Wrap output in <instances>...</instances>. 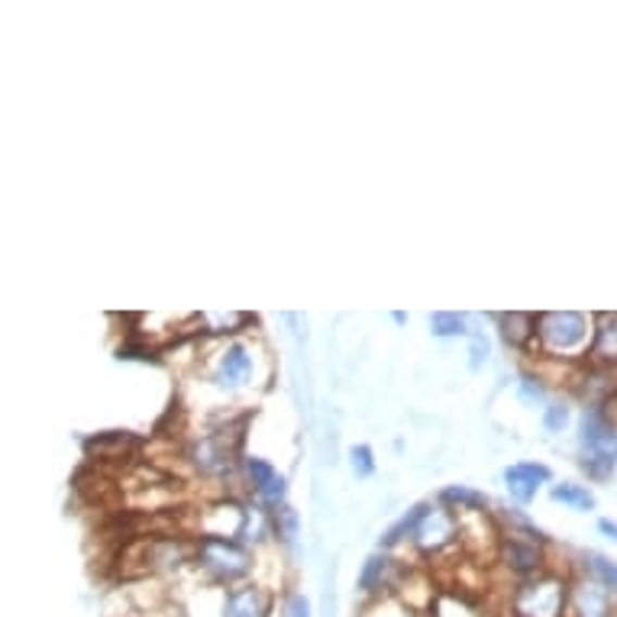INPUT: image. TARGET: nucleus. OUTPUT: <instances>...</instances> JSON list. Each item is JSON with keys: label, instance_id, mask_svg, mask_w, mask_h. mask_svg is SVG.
<instances>
[{"label": "nucleus", "instance_id": "obj_3", "mask_svg": "<svg viewBox=\"0 0 617 617\" xmlns=\"http://www.w3.org/2000/svg\"><path fill=\"white\" fill-rule=\"evenodd\" d=\"M569 589L572 579L546 569L533 579H524L511 592V615L514 617H569Z\"/></svg>", "mask_w": 617, "mask_h": 617}, {"label": "nucleus", "instance_id": "obj_8", "mask_svg": "<svg viewBox=\"0 0 617 617\" xmlns=\"http://www.w3.org/2000/svg\"><path fill=\"white\" fill-rule=\"evenodd\" d=\"M407 576V566L398 563L394 556L388 553H372L369 559L363 563V572H360V592L375 602V599H388V595H398L401 582Z\"/></svg>", "mask_w": 617, "mask_h": 617}, {"label": "nucleus", "instance_id": "obj_13", "mask_svg": "<svg viewBox=\"0 0 617 617\" xmlns=\"http://www.w3.org/2000/svg\"><path fill=\"white\" fill-rule=\"evenodd\" d=\"M136 450H139V440L133 433H124V430H108V433L85 440V453L95 463H124Z\"/></svg>", "mask_w": 617, "mask_h": 617}, {"label": "nucleus", "instance_id": "obj_28", "mask_svg": "<svg viewBox=\"0 0 617 617\" xmlns=\"http://www.w3.org/2000/svg\"><path fill=\"white\" fill-rule=\"evenodd\" d=\"M350 466H353V473L360 479H369L372 473H375V453H372V446H366V443L353 446L350 450Z\"/></svg>", "mask_w": 617, "mask_h": 617}, {"label": "nucleus", "instance_id": "obj_12", "mask_svg": "<svg viewBox=\"0 0 617 617\" xmlns=\"http://www.w3.org/2000/svg\"><path fill=\"white\" fill-rule=\"evenodd\" d=\"M272 595L265 592V585H237L224 592V605H221V617H272Z\"/></svg>", "mask_w": 617, "mask_h": 617}, {"label": "nucleus", "instance_id": "obj_1", "mask_svg": "<svg viewBox=\"0 0 617 617\" xmlns=\"http://www.w3.org/2000/svg\"><path fill=\"white\" fill-rule=\"evenodd\" d=\"M595 317L579 311H543L537 314V356L553 363H576L592 353Z\"/></svg>", "mask_w": 617, "mask_h": 617}, {"label": "nucleus", "instance_id": "obj_9", "mask_svg": "<svg viewBox=\"0 0 617 617\" xmlns=\"http://www.w3.org/2000/svg\"><path fill=\"white\" fill-rule=\"evenodd\" d=\"M617 599L592 576L572 579L569 589V617H617Z\"/></svg>", "mask_w": 617, "mask_h": 617}, {"label": "nucleus", "instance_id": "obj_33", "mask_svg": "<svg viewBox=\"0 0 617 617\" xmlns=\"http://www.w3.org/2000/svg\"><path fill=\"white\" fill-rule=\"evenodd\" d=\"M391 320H394V324H407V314L398 311V314H391Z\"/></svg>", "mask_w": 617, "mask_h": 617}, {"label": "nucleus", "instance_id": "obj_2", "mask_svg": "<svg viewBox=\"0 0 617 617\" xmlns=\"http://www.w3.org/2000/svg\"><path fill=\"white\" fill-rule=\"evenodd\" d=\"M194 566L204 572L207 582L237 589L247 585V579L255 569V553L240 540L224 537H194Z\"/></svg>", "mask_w": 617, "mask_h": 617}, {"label": "nucleus", "instance_id": "obj_4", "mask_svg": "<svg viewBox=\"0 0 617 617\" xmlns=\"http://www.w3.org/2000/svg\"><path fill=\"white\" fill-rule=\"evenodd\" d=\"M243 424L237 427H221L201 440H194L188 450H185V459L191 463L194 473H201L204 479H227L234 469H237V459H240V443H243Z\"/></svg>", "mask_w": 617, "mask_h": 617}, {"label": "nucleus", "instance_id": "obj_10", "mask_svg": "<svg viewBox=\"0 0 617 617\" xmlns=\"http://www.w3.org/2000/svg\"><path fill=\"white\" fill-rule=\"evenodd\" d=\"M252 369H255V356L249 350L243 340H234L227 343L221 353H217V363L211 369V381L217 388H243L252 378Z\"/></svg>", "mask_w": 617, "mask_h": 617}, {"label": "nucleus", "instance_id": "obj_23", "mask_svg": "<svg viewBox=\"0 0 617 617\" xmlns=\"http://www.w3.org/2000/svg\"><path fill=\"white\" fill-rule=\"evenodd\" d=\"M360 617H420V612H414L411 605H404L398 595H388V599L366 602V608H363Z\"/></svg>", "mask_w": 617, "mask_h": 617}, {"label": "nucleus", "instance_id": "obj_5", "mask_svg": "<svg viewBox=\"0 0 617 617\" xmlns=\"http://www.w3.org/2000/svg\"><path fill=\"white\" fill-rule=\"evenodd\" d=\"M420 556H446L450 550L463 546V533H459V514L450 511L446 504H430V511L424 514V520L414 530V540Z\"/></svg>", "mask_w": 617, "mask_h": 617}, {"label": "nucleus", "instance_id": "obj_31", "mask_svg": "<svg viewBox=\"0 0 617 617\" xmlns=\"http://www.w3.org/2000/svg\"><path fill=\"white\" fill-rule=\"evenodd\" d=\"M489 360V340L482 333H473V343H469V366L473 369H482V363Z\"/></svg>", "mask_w": 617, "mask_h": 617}, {"label": "nucleus", "instance_id": "obj_6", "mask_svg": "<svg viewBox=\"0 0 617 617\" xmlns=\"http://www.w3.org/2000/svg\"><path fill=\"white\" fill-rule=\"evenodd\" d=\"M249 504L234 494H224L198 511V533L194 537H224V540H247Z\"/></svg>", "mask_w": 617, "mask_h": 617}, {"label": "nucleus", "instance_id": "obj_20", "mask_svg": "<svg viewBox=\"0 0 617 617\" xmlns=\"http://www.w3.org/2000/svg\"><path fill=\"white\" fill-rule=\"evenodd\" d=\"M553 501L556 504H566L572 511H592L595 507V494L589 492V486H576V482H559L553 486Z\"/></svg>", "mask_w": 617, "mask_h": 617}, {"label": "nucleus", "instance_id": "obj_24", "mask_svg": "<svg viewBox=\"0 0 617 617\" xmlns=\"http://www.w3.org/2000/svg\"><path fill=\"white\" fill-rule=\"evenodd\" d=\"M272 537L281 540L285 546L294 543V537H298V511L291 504H285L281 511L272 514Z\"/></svg>", "mask_w": 617, "mask_h": 617}, {"label": "nucleus", "instance_id": "obj_19", "mask_svg": "<svg viewBox=\"0 0 617 617\" xmlns=\"http://www.w3.org/2000/svg\"><path fill=\"white\" fill-rule=\"evenodd\" d=\"M249 314H217V311H207V314H201V327H204V333H211V337H227V333H240L243 327H247Z\"/></svg>", "mask_w": 617, "mask_h": 617}, {"label": "nucleus", "instance_id": "obj_29", "mask_svg": "<svg viewBox=\"0 0 617 617\" xmlns=\"http://www.w3.org/2000/svg\"><path fill=\"white\" fill-rule=\"evenodd\" d=\"M566 424H569V407H566V404H546V411H543V427H546L550 433H559Z\"/></svg>", "mask_w": 617, "mask_h": 617}, {"label": "nucleus", "instance_id": "obj_22", "mask_svg": "<svg viewBox=\"0 0 617 617\" xmlns=\"http://www.w3.org/2000/svg\"><path fill=\"white\" fill-rule=\"evenodd\" d=\"M243 476H247L252 494L262 492L268 482H275V479H278L275 466H272L268 459H259V456H247V459H243Z\"/></svg>", "mask_w": 617, "mask_h": 617}, {"label": "nucleus", "instance_id": "obj_27", "mask_svg": "<svg viewBox=\"0 0 617 617\" xmlns=\"http://www.w3.org/2000/svg\"><path fill=\"white\" fill-rule=\"evenodd\" d=\"M517 391L524 401L537 404V401H546V378L543 375H533V372H524L520 381H517Z\"/></svg>", "mask_w": 617, "mask_h": 617}, {"label": "nucleus", "instance_id": "obj_14", "mask_svg": "<svg viewBox=\"0 0 617 617\" xmlns=\"http://www.w3.org/2000/svg\"><path fill=\"white\" fill-rule=\"evenodd\" d=\"M501 324V337L511 350L533 356L537 353V314H524V311H511V314H498Z\"/></svg>", "mask_w": 617, "mask_h": 617}, {"label": "nucleus", "instance_id": "obj_16", "mask_svg": "<svg viewBox=\"0 0 617 617\" xmlns=\"http://www.w3.org/2000/svg\"><path fill=\"white\" fill-rule=\"evenodd\" d=\"M430 511V504L424 501V504H414L398 524H391L381 537H378V550L381 553H388V550H398L404 540H414V530H417V524L424 520V514Z\"/></svg>", "mask_w": 617, "mask_h": 617}, {"label": "nucleus", "instance_id": "obj_17", "mask_svg": "<svg viewBox=\"0 0 617 617\" xmlns=\"http://www.w3.org/2000/svg\"><path fill=\"white\" fill-rule=\"evenodd\" d=\"M440 504H446L450 511L456 514H473V511H489L492 507V498L486 492H476L469 486H446L440 492Z\"/></svg>", "mask_w": 617, "mask_h": 617}, {"label": "nucleus", "instance_id": "obj_26", "mask_svg": "<svg viewBox=\"0 0 617 617\" xmlns=\"http://www.w3.org/2000/svg\"><path fill=\"white\" fill-rule=\"evenodd\" d=\"M579 466H582V473H585L592 482H608V479H615L617 459H612V456H599V453H589V456L579 459Z\"/></svg>", "mask_w": 617, "mask_h": 617}, {"label": "nucleus", "instance_id": "obj_11", "mask_svg": "<svg viewBox=\"0 0 617 617\" xmlns=\"http://www.w3.org/2000/svg\"><path fill=\"white\" fill-rule=\"evenodd\" d=\"M546 482H553V473L543 463L524 459V463H514L504 469V489L517 504H530L540 492V486H546Z\"/></svg>", "mask_w": 617, "mask_h": 617}, {"label": "nucleus", "instance_id": "obj_25", "mask_svg": "<svg viewBox=\"0 0 617 617\" xmlns=\"http://www.w3.org/2000/svg\"><path fill=\"white\" fill-rule=\"evenodd\" d=\"M117 356L121 360H136V363H162V350L152 347V343H146V340H139V337L124 340L121 350H117Z\"/></svg>", "mask_w": 617, "mask_h": 617}, {"label": "nucleus", "instance_id": "obj_21", "mask_svg": "<svg viewBox=\"0 0 617 617\" xmlns=\"http://www.w3.org/2000/svg\"><path fill=\"white\" fill-rule=\"evenodd\" d=\"M430 330H433V337H463V333H469V320H466V314H456V311H437L433 317H430Z\"/></svg>", "mask_w": 617, "mask_h": 617}, {"label": "nucleus", "instance_id": "obj_30", "mask_svg": "<svg viewBox=\"0 0 617 617\" xmlns=\"http://www.w3.org/2000/svg\"><path fill=\"white\" fill-rule=\"evenodd\" d=\"M281 617H311L307 599L298 595V592H288V599H285V605H281Z\"/></svg>", "mask_w": 617, "mask_h": 617}, {"label": "nucleus", "instance_id": "obj_18", "mask_svg": "<svg viewBox=\"0 0 617 617\" xmlns=\"http://www.w3.org/2000/svg\"><path fill=\"white\" fill-rule=\"evenodd\" d=\"M582 566H585V572L592 576V579H599L612 595L617 599V563L615 559H608L605 553H595V550H589V553H582Z\"/></svg>", "mask_w": 617, "mask_h": 617}, {"label": "nucleus", "instance_id": "obj_7", "mask_svg": "<svg viewBox=\"0 0 617 617\" xmlns=\"http://www.w3.org/2000/svg\"><path fill=\"white\" fill-rule=\"evenodd\" d=\"M498 563L517 579H533L540 572H546V546L530 540V537H517V533H507L501 537V546H498Z\"/></svg>", "mask_w": 617, "mask_h": 617}, {"label": "nucleus", "instance_id": "obj_32", "mask_svg": "<svg viewBox=\"0 0 617 617\" xmlns=\"http://www.w3.org/2000/svg\"><path fill=\"white\" fill-rule=\"evenodd\" d=\"M599 530H602V533H605L608 540H615V543H617V524H615V520L602 517V520H599Z\"/></svg>", "mask_w": 617, "mask_h": 617}, {"label": "nucleus", "instance_id": "obj_15", "mask_svg": "<svg viewBox=\"0 0 617 617\" xmlns=\"http://www.w3.org/2000/svg\"><path fill=\"white\" fill-rule=\"evenodd\" d=\"M589 363L599 369H617V311L595 314V340Z\"/></svg>", "mask_w": 617, "mask_h": 617}]
</instances>
